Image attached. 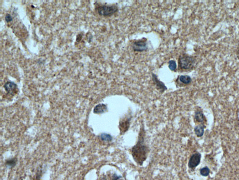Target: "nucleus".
<instances>
[{
  "label": "nucleus",
  "mask_w": 239,
  "mask_h": 180,
  "mask_svg": "<svg viewBox=\"0 0 239 180\" xmlns=\"http://www.w3.org/2000/svg\"><path fill=\"white\" fill-rule=\"evenodd\" d=\"M145 133L141 130L137 143L132 147V154L134 159L139 165H142L146 160L148 153V148L144 143Z\"/></svg>",
  "instance_id": "obj_1"
},
{
  "label": "nucleus",
  "mask_w": 239,
  "mask_h": 180,
  "mask_svg": "<svg viewBox=\"0 0 239 180\" xmlns=\"http://www.w3.org/2000/svg\"><path fill=\"white\" fill-rule=\"evenodd\" d=\"M195 63L194 58L188 55L183 54L180 56L178 63L180 68L183 70H189L193 68Z\"/></svg>",
  "instance_id": "obj_2"
},
{
  "label": "nucleus",
  "mask_w": 239,
  "mask_h": 180,
  "mask_svg": "<svg viewBox=\"0 0 239 180\" xmlns=\"http://www.w3.org/2000/svg\"><path fill=\"white\" fill-rule=\"evenodd\" d=\"M97 10L99 15L103 17H108L117 12L118 11V8L115 5H102L99 6Z\"/></svg>",
  "instance_id": "obj_3"
},
{
  "label": "nucleus",
  "mask_w": 239,
  "mask_h": 180,
  "mask_svg": "<svg viewBox=\"0 0 239 180\" xmlns=\"http://www.w3.org/2000/svg\"><path fill=\"white\" fill-rule=\"evenodd\" d=\"M147 40L143 38L140 40L135 42L133 44V49L137 52H143L148 49Z\"/></svg>",
  "instance_id": "obj_4"
},
{
  "label": "nucleus",
  "mask_w": 239,
  "mask_h": 180,
  "mask_svg": "<svg viewBox=\"0 0 239 180\" xmlns=\"http://www.w3.org/2000/svg\"><path fill=\"white\" fill-rule=\"evenodd\" d=\"M201 154L199 152L193 154L190 157L188 163V167L191 169H194L200 164L201 160Z\"/></svg>",
  "instance_id": "obj_5"
},
{
  "label": "nucleus",
  "mask_w": 239,
  "mask_h": 180,
  "mask_svg": "<svg viewBox=\"0 0 239 180\" xmlns=\"http://www.w3.org/2000/svg\"><path fill=\"white\" fill-rule=\"evenodd\" d=\"M152 79H153V81H154L155 85H156V87H157L158 89L160 90V91L162 92V93H163L164 91L167 90L166 86L164 85V84L163 82L160 81L159 80H158L157 76H156V75L154 73H152Z\"/></svg>",
  "instance_id": "obj_6"
},
{
  "label": "nucleus",
  "mask_w": 239,
  "mask_h": 180,
  "mask_svg": "<svg viewBox=\"0 0 239 180\" xmlns=\"http://www.w3.org/2000/svg\"><path fill=\"white\" fill-rule=\"evenodd\" d=\"M4 88L7 93L10 94H13L15 93V90L17 88V85L14 82L9 81L5 84Z\"/></svg>",
  "instance_id": "obj_7"
},
{
  "label": "nucleus",
  "mask_w": 239,
  "mask_h": 180,
  "mask_svg": "<svg viewBox=\"0 0 239 180\" xmlns=\"http://www.w3.org/2000/svg\"><path fill=\"white\" fill-rule=\"evenodd\" d=\"M130 123V119H122L120 122V129L121 133H124L128 130L129 126Z\"/></svg>",
  "instance_id": "obj_8"
},
{
  "label": "nucleus",
  "mask_w": 239,
  "mask_h": 180,
  "mask_svg": "<svg viewBox=\"0 0 239 180\" xmlns=\"http://www.w3.org/2000/svg\"><path fill=\"white\" fill-rule=\"evenodd\" d=\"M195 119L197 122L204 124L206 122V118L201 110H198L195 113Z\"/></svg>",
  "instance_id": "obj_9"
},
{
  "label": "nucleus",
  "mask_w": 239,
  "mask_h": 180,
  "mask_svg": "<svg viewBox=\"0 0 239 180\" xmlns=\"http://www.w3.org/2000/svg\"><path fill=\"white\" fill-rule=\"evenodd\" d=\"M206 128L204 124L199 125L196 126L194 128V132L196 135L198 137L203 136L204 134L205 128Z\"/></svg>",
  "instance_id": "obj_10"
},
{
  "label": "nucleus",
  "mask_w": 239,
  "mask_h": 180,
  "mask_svg": "<svg viewBox=\"0 0 239 180\" xmlns=\"http://www.w3.org/2000/svg\"><path fill=\"white\" fill-rule=\"evenodd\" d=\"M107 110V106L105 104H99L95 106L94 109V112L95 114H102Z\"/></svg>",
  "instance_id": "obj_11"
},
{
  "label": "nucleus",
  "mask_w": 239,
  "mask_h": 180,
  "mask_svg": "<svg viewBox=\"0 0 239 180\" xmlns=\"http://www.w3.org/2000/svg\"><path fill=\"white\" fill-rule=\"evenodd\" d=\"M179 81L185 85H188L191 82V79L188 75H181L179 77Z\"/></svg>",
  "instance_id": "obj_12"
},
{
  "label": "nucleus",
  "mask_w": 239,
  "mask_h": 180,
  "mask_svg": "<svg viewBox=\"0 0 239 180\" xmlns=\"http://www.w3.org/2000/svg\"><path fill=\"white\" fill-rule=\"evenodd\" d=\"M210 173V170L208 167L207 166L204 167L200 170V173L203 176H208L209 175Z\"/></svg>",
  "instance_id": "obj_13"
},
{
  "label": "nucleus",
  "mask_w": 239,
  "mask_h": 180,
  "mask_svg": "<svg viewBox=\"0 0 239 180\" xmlns=\"http://www.w3.org/2000/svg\"><path fill=\"white\" fill-rule=\"evenodd\" d=\"M101 139L102 141H111L112 140V137L109 134L107 133H102L101 135Z\"/></svg>",
  "instance_id": "obj_14"
},
{
  "label": "nucleus",
  "mask_w": 239,
  "mask_h": 180,
  "mask_svg": "<svg viewBox=\"0 0 239 180\" xmlns=\"http://www.w3.org/2000/svg\"><path fill=\"white\" fill-rule=\"evenodd\" d=\"M177 63L175 60H171L169 62V68L172 71H175L177 69Z\"/></svg>",
  "instance_id": "obj_15"
},
{
  "label": "nucleus",
  "mask_w": 239,
  "mask_h": 180,
  "mask_svg": "<svg viewBox=\"0 0 239 180\" xmlns=\"http://www.w3.org/2000/svg\"><path fill=\"white\" fill-rule=\"evenodd\" d=\"M12 17H11V15L10 14H7V15H6L5 17V20L6 21V22H10L11 21H12Z\"/></svg>",
  "instance_id": "obj_16"
}]
</instances>
